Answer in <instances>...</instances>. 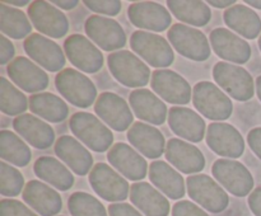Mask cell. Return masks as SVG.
<instances>
[{
  "label": "cell",
  "instance_id": "obj_52",
  "mask_svg": "<svg viewBox=\"0 0 261 216\" xmlns=\"http://www.w3.org/2000/svg\"><path fill=\"white\" fill-rule=\"evenodd\" d=\"M259 47H260V51H261V35H260V37H259Z\"/></svg>",
  "mask_w": 261,
  "mask_h": 216
},
{
  "label": "cell",
  "instance_id": "obj_21",
  "mask_svg": "<svg viewBox=\"0 0 261 216\" xmlns=\"http://www.w3.org/2000/svg\"><path fill=\"white\" fill-rule=\"evenodd\" d=\"M8 74L10 79L28 93L42 91L48 86V75L28 57H15L8 65Z\"/></svg>",
  "mask_w": 261,
  "mask_h": 216
},
{
  "label": "cell",
  "instance_id": "obj_47",
  "mask_svg": "<svg viewBox=\"0 0 261 216\" xmlns=\"http://www.w3.org/2000/svg\"><path fill=\"white\" fill-rule=\"evenodd\" d=\"M51 4L58 5V7L61 8V9L71 10V9H74V8L78 7L79 2L78 0H68V2H65V0H53V2H51Z\"/></svg>",
  "mask_w": 261,
  "mask_h": 216
},
{
  "label": "cell",
  "instance_id": "obj_14",
  "mask_svg": "<svg viewBox=\"0 0 261 216\" xmlns=\"http://www.w3.org/2000/svg\"><path fill=\"white\" fill-rule=\"evenodd\" d=\"M87 36L105 51L120 50L126 45L124 29L112 18L91 15L84 24Z\"/></svg>",
  "mask_w": 261,
  "mask_h": 216
},
{
  "label": "cell",
  "instance_id": "obj_43",
  "mask_svg": "<svg viewBox=\"0 0 261 216\" xmlns=\"http://www.w3.org/2000/svg\"><path fill=\"white\" fill-rule=\"evenodd\" d=\"M109 215L110 216H143L140 211L133 207L132 205L125 202L111 203L109 206Z\"/></svg>",
  "mask_w": 261,
  "mask_h": 216
},
{
  "label": "cell",
  "instance_id": "obj_3",
  "mask_svg": "<svg viewBox=\"0 0 261 216\" xmlns=\"http://www.w3.org/2000/svg\"><path fill=\"white\" fill-rule=\"evenodd\" d=\"M194 107L212 121H226L233 112V104L226 93L212 81H199L193 90Z\"/></svg>",
  "mask_w": 261,
  "mask_h": 216
},
{
  "label": "cell",
  "instance_id": "obj_49",
  "mask_svg": "<svg viewBox=\"0 0 261 216\" xmlns=\"http://www.w3.org/2000/svg\"><path fill=\"white\" fill-rule=\"evenodd\" d=\"M5 3H8L9 5H15V7H25V5L30 4L28 0H20V2H15V0H5Z\"/></svg>",
  "mask_w": 261,
  "mask_h": 216
},
{
  "label": "cell",
  "instance_id": "obj_25",
  "mask_svg": "<svg viewBox=\"0 0 261 216\" xmlns=\"http://www.w3.org/2000/svg\"><path fill=\"white\" fill-rule=\"evenodd\" d=\"M127 140L140 154L149 159H158L166 151L162 132L144 122H135L127 131Z\"/></svg>",
  "mask_w": 261,
  "mask_h": 216
},
{
  "label": "cell",
  "instance_id": "obj_51",
  "mask_svg": "<svg viewBox=\"0 0 261 216\" xmlns=\"http://www.w3.org/2000/svg\"><path fill=\"white\" fill-rule=\"evenodd\" d=\"M256 94L261 101V75L256 78Z\"/></svg>",
  "mask_w": 261,
  "mask_h": 216
},
{
  "label": "cell",
  "instance_id": "obj_37",
  "mask_svg": "<svg viewBox=\"0 0 261 216\" xmlns=\"http://www.w3.org/2000/svg\"><path fill=\"white\" fill-rule=\"evenodd\" d=\"M30 106L27 97L15 88L7 78H0V109L8 116L24 114Z\"/></svg>",
  "mask_w": 261,
  "mask_h": 216
},
{
  "label": "cell",
  "instance_id": "obj_31",
  "mask_svg": "<svg viewBox=\"0 0 261 216\" xmlns=\"http://www.w3.org/2000/svg\"><path fill=\"white\" fill-rule=\"evenodd\" d=\"M227 27L239 33L241 37L254 40L261 32V19L255 10L242 4L228 8L223 14Z\"/></svg>",
  "mask_w": 261,
  "mask_h": 216
},
{
  "label": "cell",
  "instance_id": "obj_23",
  "mask_svg": "<svg viewBox=\"0 0 261 216\" xmlns=\"http://www.w3.org/2000/svg\"><path fill=\"white\" fill-rule=\"evenodd\" d=\"M165 154L168 163L185 174L199 173L205 167L203 152L193 144L181 139H171L167 142Z\"/></svg>",
  "mask_w": 261,
  "mask_h": 216
},
{
  "label": "cell",
  "instance_id": "obj_33",
  "mask_svg": "<svg viewBox=\"0 0 261 216\" xmlns=\"http://www.w3.org/2000/svg\"><path fill=\"white\" fill-rule=\"evenodd\" d=\"M167 5L173 17L194 27H204L212 18L208 3L200 0H168Z\"/></svg>",
  "mask_w": 261,
  "mask_h": 216
},
{
  "label": "cell",
  "instance_id": "obj_39",
  "mask_svg": "<svg viewBox=\"0 0 261 216\" xmlns=\"http://www.w3.org/2000/svg\"><path fill=\"white\" fill-rule=\"evenodd\" d=\"M24 178L22 173L2 160L0 163V193L7 197H15L24 190Z\"/></svg>",
  "mask_w": 261,
  "mask_h": 216
},
{
  "label": "cell",
  "instance_id": "obj_34",
  "mask_svg": "<svg viewBox=\"0 0 261 216\" xmlns=\"http://www.w3.org/2000/svg\"><path fill=\"white\" fill-rule=\"evenodd\" d=\"M30 109L38 117L53 124L63 122L69 114L68 104L53 93L32 94L30 98Z\"/></svg>",
  "mask_w": 261,
  "mask_h": 216
},
{
  "label": "cell",
  "instance_id": "obj_29",
  "mask_svg": "<svg viewBox=\"0 0 261 216\" xmlns=\"http://www.w3.org/2000/svg\"><path fill=\"white\" fill-rule=\"evenodd\" d=\"M130 200L145 216H168L170 202L161 191L147 182H138L130 187Z\"/></svg>",
  "mask_w": 261,
  "mask_h": 216
},
{
  "label": "cell",
  "instance_id": "obj_26",
  "mask_svg": "<svg viewBox=\"0 0 261 216\" xmlns=\"http://www.w3.org/2000/svg\"><path fill=\"white\" fill-rule=\"evenodd\" d=\"M168 125L177 136L191 142H200L205 134V121L194 109L173 107L168 112Z\"/></svg>",
  "mask_w": 261,
  "mask_h": 216
},
{
  "label": "cell",
  "instance_id": "obj_50",
  "mask_svg": "<svg viewBox=\"0 0 261 216\" xmlns=\"http://www.w3.org/2000/svg\"><path fill=\"white\" fill-rule=\"evenodd\" d=\"M247 5H251V7L256 8V9H261V2H257V0H246Z\"/></svg>",
  "mask_w": 261,
  "mask_h": 216
},
{
  "label": "cell",
  "instance_id": "obj_2",
  "mask_svg": "<svg viewBox=\"0 0 261 216\" xmlns=\"http://www.w3.org/2000/svg\"><path fill=\"white\" fill-rule=\"evenodd\" d=\"M112 76L122 85L129 88L145 86L152 79V73L147 64L127 50L116 51L107 57Z\"/></svg>",
  "mask_w": 261,
  "mask_h": 216
},
{
  "label": "cell",
  "instance_id": "obj_42",
  "mask_svg": "<svg viewBox=\"0 0 261 216\" xmlns=\"http://www.w3.org/2000/svg\"><path fill=\"white\" fill-rule=\"evenodd\" d=\"M172 216H209L201 207L191 201H178L173 205Z\"/></svg>",
  "mask_w": 261,
  "mask_h": 216
},
{
  "label": "cell",
  "instance_id": "obj_36",
  "mask_svg": "<svg viewBox=\"0 0 261 216\" xmlns=\"http://www.w3.org/2000/svg\"><path fill=\"white\" fill-rule=\"evenodd\" d=\"M0 29L3 35L14 40L32 35V25L28 17L20 9L8 7L4 2L0 3Z\"/></svg>",
  "mask_w": 261,
  "mask_h": 216
},
{
  "label": "cell",
  "instance_id": "obj_17",
  "mask_svg": "<svg viewBox=\"0 0 261 216\" xmlns=\"http://www.w3.org/2000/svg\"><path fill=\"white\" fill-rule=\"evenodd\" d=\"M209 41L214 52L224 61L246 64L251 57V47L245 38L227 28H216L212 30Z\"/></svg>",
  "mask_w": 261,
  "mask_h": 216
},
{
  "label": "cell",
  "instance_id": "obj_45",
  "mask_svg": "<svg viewBox=\"0 0 261 216\" xmlns=\"http://www.w3.org/2000/svg\"><path fill=\"white\" fill-rule=\"evenodd\" d=\"M247 142L252 151L259 159H261V127H255L247 135Z\"/></svg>",
  "mask_w": 261,
  "mask_h": 216
},
{
  "label": "cell",
  "instance_id": "obj_27",
  "mask_svg": "<svg viewBox=\"0 0 261 216\" xmlns=\"http://www.w3.org/2000/svg\"><path fill=\"white\" fill-rule=\"evenodd\" d=\"M55 154L78 175H86L93 169V157L78 139L60 136L55 144Z\"/></svg>",
  "mask_w": 261,
  "mask_h": 216
},
{
  "label": "cell",
  "instance_id": "obj_4",
  "mask_svg": "<svg viewBox=\"0 0 261 216\" xmlns=\"http://www.w3.org/2000/svg\"><path fill=\"white\" fill-rule=\"evenodd\" d=\"M55 85L63 98L79 108H88L97 98L93 81L75 69H64L56 75Z\"/></svg>",
  "mask_w": 261,
  "mask_h": 216
},
{
  "label": "cell",
  "instance_id": "obj_15",
  "mask_svg": "<svg viewBox=\"0 0 261 216\" xmlns=\"http://www.w3.org/2000/svg\"><path fill=\"white\" fill-rule=\"evenodd\" d=\"M206 144L223 158H240L245 151V140L239 130L226 122H213L206 130Z\"/></svg>",
  "mask_w": 261,
  "mask_h": 216
},
{
  "label": "cell",
  "instance_id": "obj_9",
  "mask_svg": "<svg viewBox=\"0 0 261 216\" xmlns=\"http://www.w3.org/2000/svg\"><path fill=\"white\" fill-rule=\"evenodd\" d=\"M212 173L224 190L237 197H245L254 190V177L250 170L234 159H218L212 167Z\"/></svg>",
  "mask_w": 261,
  "mask_h": 216
},
{
  "label": "cell",
  "instance_id": "obj_30",
  "mask_svg": "<svg viewBox=\"0 0 261 216\" xmlns=\"http://www.w3.org/2000/svg\"><path fill=\"white\" fill-rule=\"evenodd\" d=\"M149 178L153 186L172 200H180L185 196V180L182 175L168 163L154 160L149 165Z\"/></svg>",
  "mask_w": 261,
  "mask_h": 216
},
{
  "label": "cell",
  "instance_id": "obj_6",
  "mask_svg": "<svg viewBox=\"0 0 261 216\" xmlns=\"http://www.w3.org/2000/svg\"><path fill=\"white\" fill-rule=\"evenodd\" d=\"M168 41L171 46L184 57L194 61H205L211 57V45L201 30L194 27L175 23L168 29Z\"/></svg>",
  "mask_w": 261,
  "mask_h": 216
},
{
  "label": "cell",
  "instance_id": "obj_7",
  "mask_svg": "<svg viewBox=\"0 0 261 216\" xmlns=\"http://www.w3.org/2000/svg\"><path fill=\"white\" fill-rule=\"evenodd\" d=\"M130 46L134 52L153 68H168L175 61L172 47L160 35L135 30L130 37Z\"/></svg>",
  "mask_w": 261,
  "mask_h": 216
},
{
  "label": "cell",
  "instance_id": "obj_41",
  "mask_svg": "<svg viewBox=\"0 0 261 216\" xmlns=\"http://www.w3.org/2000/svg\"><path fill=\"white\" fill-rule=\"evenodd\" d=\"M84 5L89 8L92 12L106 15H117L121 12V2L119 0H86Z\"/></svg>",
  "mask_w": 261,
  "mask_h": 216
},
{
  "label": "cell",
  "instance_id": "obj_1",
  "mask_svg": "<svg viewBox=\"0 0 261 216\" xmlns=\"http://www.w3.org/2000/svg\"><path fill=\"white\" fill-rule=\"evenodd\" d=\"M71 132L89 149L103 152L111 149L114 134L99 118L88 112H76L69 121Z\"/></svg>",
  "mask_w": 261,
  "mask_h": 216
},
{
  "label": "cell",
  "instance_id": "obj_44",
  "mask_svg": "<svg viewBox=\"0 0 261 216\" xmlns=\"http://www.w3.org/2000/svg\"><path fill=\"white\" fill-rule=\"evenodd\" d=\"M14 45L10 42L9 38L5 37L4 35L0 36V64L5 65L8 63H12V58L14 57Z\"/></svg>",
  "mask_w": 261,
  "mask_h": 216
},
{
  "label": "cell",
  "instance_id": "obj_22",
  "mask_svg": "<svg viewBox=\"0 0 261 216\" xmlns=\"http://www.w3.org/2000/svg\"><path fill=\"white\" fill-rule=\"evenodd\" d=\"M22 197L41 216H55L63 208L61 196L41 180H30L23 190Z\"/></svg>",
  "mask_w": 261,
  "mask_h": 216
},
{
  "label": "cell",
  "instance_id": "obj_13",
  "mask_svg": "<svg viewBox=\"0 0 261 216\" xmlns=\"http://www.w3.org/2000/svg\"><path fill=\"white\" fill-rule=\"evenodd\" d=\"M150 85L153 90L172 104H188L193 98V89L185 78L170 69L153 71Z\"/></svg>",
  "mask_w": 261,
  "mask_h": 216
},
{
  "label": "cell",
  "instance_id": "obj_24",
  "mask_svg": "<svg viewBox=\"0 0 261 216\" xmlns=\"http://www.w3.org/2000/svg\"><path fill=\"white\" fill-rule=\"evenodd\" d=\"M13 127L22 139L36 149L46 150L51 147L55 141V132L53 127L30 113L20 114L14 118Z\"/></svg>",
  "mask_w": 261,
  "mask_h": 216
},
{
  "label": "cell",
  "instance_id": "obj_46",
  "mask_svg": "<svg viewBox=\"0 0 261 216\" xmlns=\"http://www.w3.org/2000/svg\"><path fill=\"white\" fill-rule=\"evenodd\" d=\"M249 206L255 216H261V187L255 188L249 196Z\"/></svg>",
  "mask_w": 261,
  "mask_h": 216
},
{
  "label": "cell",
  "instance_id": "obj_19",
  "mask_svg": "<svg viewBox=\"0 0 261 216\" xmlns=\"http://www.w3.org/2000/svg\"><path fill=\"white\" fill-rule=\"evenodd\" d=\"M127 15L130 22L140 29L163 32L168 27H172L170 12L154 2L134 3L127 9Z\"/></svg>",
  "mask_w": 261,
  "mask_h": 216
},
{
  "label": "cell",
  "instance_id": "obj_18",
  "mask_svg": "<svg viewBox=\"0 0 261 216\" xmlns=\"http://www.w3.org/2000/svg\"><path fill=\"white\" fill-rule=\"evenodd\" d=\"M94 111L102 121L116 131H125L133 124V112L124 98L111 91L99 94L94 104Z\"/></svg>",
  "mask_w": 261,
  "mask_h": 216
},
{
  "label": "cell",
  "instance_id": "obj_48",
  "mask_svg": "<svg viewBox=\"0 0 261 216\" xmlns=\"http://www.w3.org/2000/svg\"><path fill=\"white\" fill-rule=\"evenodd\" d=\"M209 5H213L216 8H231L232 5H236V0H224V2H217V0H209Z\"/></svg>",
  "mask_w": 261,
  "mask_h": 216
},
{
  "label": "cell",
  "instance_id": "obj_32",
  "mask_svg": "<svg viewBox=\"0 0 261 216\" xmlns=\"http://www.w3.org/2000/svg\"><path fill=\"white\" fill-rule=\"evenodd\" d=\"M33 169L40 179L50 183L56 190L68 191L73 187V174L59 159L53 157H41L35 162Z\"/></svg>",
  "mask_w": 261,
  "mask_h": 216
},
{
  "label": "cell",
  "instance_id": "obj_40",
  "mask_svg": "<svg viewBox=\"0 0 261 216\" xmlns=\"http://www.w3.org/2000/svg\"><path fill=\"white\" fill-rule=\"evenodd\" d=\"M0 216H38L20 201L5 198L0 202Z\"/></svg>",
  "mask_w": 261,
  "mask_h": 216
},
{
  "label": "cell",
  "instance_id": "obj_5",
  "mask_svg": "<svg viewBox=\"0 0 261 216\" xmlns=\"http://www.w3.org/2000/svg\"><path fill=\"white\" fill-rule=\"evenodd\" d=\"M213 78L216 83L236 101L246 102L254 97V79L251 74L241 66L219 61L213 68Z\"/></svg>",
  "mask_w": 261,
  "mask_h": 216
},
{
  "label": "cell",
  "instance_id": "obj_12",
  "mask_svg": "<svg viewBox=\"0 0 261 216\" xmlns=\"http://www.w3.org/2000/svg\"><path fill=\"white\" fill-rule=\"evenodd\" d=\"M28 15L33 27L51 38H61L68 33L69 20L66 15L47 2L37 0L28 7Z\"/></svg>",
  "mask_w": 261,
  "mask_h": 216
},
{
  "label": "cell",
  "instance_id": "obj_28",
  "mask_svg": "<svg viewBox=\"0 0 261 216\" xmlns=\"http://www.w3.org/2000/svg\"><path fill=\"white\" fill-rule=\"evenodd\" d=\"M130 107L138 118L153 125H163L167 118V107L152 90L145 88L135 89L129 97Z\"/></svg>",
  "mask_w": 261,
  "mask_h": 216
},
{
  "label": "cell",
  "instance_id": "obj_35",
  "mask_svg": "<svg viewBox=\"0 0 261 216\" xmlns=\"http://www.w3.org/2000/svg\"><path fill=\"white\" fill-rule=\"evenodd\" d=\"M0 157L17 167H25L32 159L30 146L9 130L0 131Z\"/></svg>",
  "mask_w": 261,
  "mask_h": 216
},
{
  "label": "cell",
  "instance_id": "obj_16",
  "mask_svg": "<svg viewBox=\"0 0 261 216\" xmlns=\"http://www.w3.org/2000/svg\"><path fill=\"white\" fill-rule=\"evenodd\" d=\"M25 53L41 68L55 73L65 66L66 58L60 46L51 38L43 37L40 33H32L23 43Z\"/></svg>",
  "mask_w": 261,
  "mask_h": 216
},
{
  "label": "cell",
  "instance_id": "obj_38",
  "mask_svg": "<svg viewBox=\"0 0 261 216\" xmlns=\"http://www.w3.org/2000/svg\"><path fill=\"white\" fill-rule=\"evenodd\" d=\"M71 216H107V211L99 200L86 192H74L68 200Z\"/></svg>",
  "mask_w": 261,
  "mask_h": 216
},
{
  "label": "cell",
  "instance_id": "obj_11",
  "mask_svg": "<svg viewBox=\"0 0 261 216\" xmlns=\"http://www.w3.org/2000/svg\"><path fill=\"white\" fill-rule=\"evenodd\" d=\"M64 51L71 65L88 74H94L103 68V55L89 38L71 35L64 42Z\"/></svg>",
  "mask_w": 261,
  "mask_h": 216
},
{
  "label": "cell",
  "instance_id": "obj_10",
  "mask_svg": "<svg viewBox=\"0 0 261 216\" xmlns=\"http://www.w3.org/2000/svg\"><path fill=\"white\" fill-rule=\"evenodd\" d=\"M89 183L94 192L109 202L126 200L130 187L126 179L106 163H98L89 173Z\"/></svg>",
  "mask_w": 261,
  "mask_h": 216
},
{
  "label": "cell",
  "instance_id": "obj_20",
  "mask_svg": "<svg viewBox=\"0 0 261 216\" xmlns=\"http://www.w3.org/2000/svg\"><path fill=\"white\" fill-rule=\"evenodd\" d=\"M107 159L112 168L130 180L144 179L149 170L147 160L137 150L124 142L115 144L107 152Z\"/></svg>",
  "mask_w": 261,
  "mask_h": 216
},
{
  "label": "cell",
  "instance_id": "obj_8",
  "mask_svg": "<svg viewBox=\"0 0 261 216\" xmlns=\"http://www.w3.org/2000/svg\"><path fill=\"white\" fill-rule=\"evenodd\" d=\"M188 193L203 208L219 213L229 205V197L224 188L206 174H194L186 179Z\"/></svg>",
  "mask_w": 261,
  "mask_h": 216
}]
</instances>
